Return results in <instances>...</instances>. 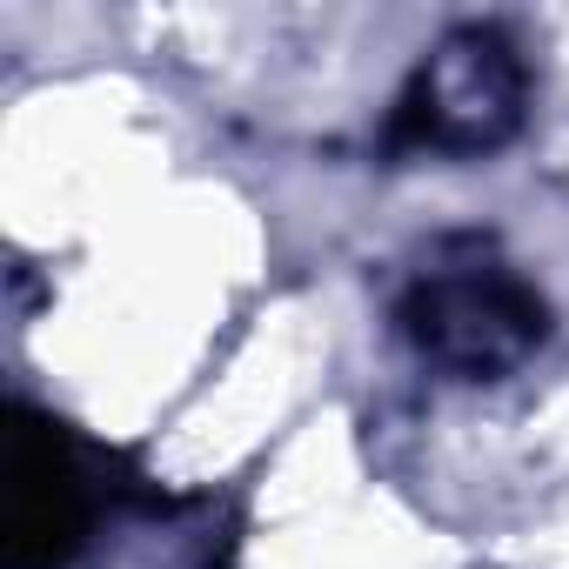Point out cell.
Instances as JSON below:
<instances>
[{"instance_id":"1","label":"cell","mask_w":569,"mask_h":569,"mask_svg":"<svg viewBox=\"0 0 569 569\" xmlns=\"http://www.w3.org/2000/svg\"><path fill=\"white\" fill-rule=\"evenodd\" d=\"M402 329L436 369L489 382L542 349L549 309L502 261L469 254V261H436L416 274V289L402 296Z\"/></svg>"},{"instance_id":"2","label":"cell","mask_w":569,"mask_h":569,"mask_svg":"<svg viewBox=\"0 0 569 569\" xmlns=\"http://www.w3.org/2000/svg\"><path fill=\"white\" fill-rule=\"evenodd\" d=\"M522 61L496 28H456L396 101L389 141L416 154H489L522 128Z\"/></svg>"},{"instance_id":"3","label":"cell","mask_w":569,"mask_h":569,"mask_svg":"<svg viewBox=\"0 0 569 569\" xmlns=\"http://www.w3.org/2000/svg\"><path fill=\"white\" fill-rule=\"evenodd\" d=\"M94 522V482L68 429L41 409L8 416L0 456V549L8 569H68Z\"/></svg>"}]
</instances>
